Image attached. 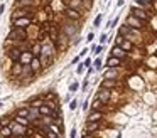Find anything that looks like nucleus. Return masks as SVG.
<instances>
[{
    "label": "nucleus",
    "instance_id": "obj_10",
    "mask_svg": "<svg viewBox=\"0 0 157 138\" xmlns=\"http://www.w3.org/2000/svg\"><path fill=\"white\" fill-rule=\"evenodd\" d=\"M39 113L41 115H44V116H51V113H52V108H51V104H41L39 106Z\"/></svg>",
    "mask_w": 157,
    "mask_h": 138
},
{
    "label": "nucleus",
    "instance_id": "obj_20",
    "mask_svg": "<svg viewBox=\"0 0 157 138\" xmlns=\"http://www.w3.org/2000/svg\"><path fill=\"white\" fill-rule=\"evenodd\" d=\"M103 106V101L102 100H98V98H95L93 100V103H91V109H100Z\"/></svg>",
    "mask_w": 157,
    "mask_h": 138
},
{
    "label": "nucleus",
    "instance_id": "obj_34",
    "mask_svg": "<svg viewBox=\"0 0 157 138\" xmlns=\"http://www.w3.org/2000/svg\"><path fill=\"white\" fill-rule=\"evenodd\" d=\"M105 40H106V34H102V37H100V44H105Z\"/></svg>",
    "mask_w": 157,
    "mask_h": 138
},
{
    "label": "nucleus",
    "instance_id": "obj_28",
    "mask_svg": "<svg viewBox=\"0 0 157 138\" xmlns=\"http://www.w3.org/2000/svg\"><path fill=\"white\" fill-rule=\"evenodd\" d=\"M78 88H80L78 83H73V84L69 86V91H71V93H74V91H78Z\"/></svg>",
    "mask_w": 157,
    "mask_h": 138
},
{
    "label": "nucleus",
    "instance_id": "obj_19",
    "mask_svg": "<svg viewBox=\"0 0 157 138\" xmlns=\"http://www.w3.org/2000/svg\"><path fill=\"white\" fill-rule=\"evenodd\" d=\"M66 17L71 19V20H78L80 19V12H76V10H66Z\"/></svg>",
    "mask_w": 157,
    "mask_h": 138
},
{
    "label": "nucleus",
    "instance_id": "obj_30",
    "mask_svg": "<svg viewBox=\"0 0 157 138\" xmlns=\"http://www.w3.org/2000/svg\"><path fill=\"white\" fill-rule=\"evenodd\" d=\"M137 3H139L142 9H144V7H149V2H147V0H137Z\"/></svg>",
    "mask_w": 157,
    "mask_h": 138
},
{
    "label": "nucleus",
    "instance_id": "obj_16",
    "mask_svg": "<svg viewBox=\"0 0 157 138\" xmlns=\"http://www.w3.org/2000/svg\"><path fill=\"white\" fill-rule=\"evenodd\" d=\"M29 15V9H22V10H15L12 14V20H15L17 17H27Z\"/></svg>",
    "mask_w": 157,
    "mask_h": 138
},
{
    "label": "nucleus",
    "instance_id": "obj_23",
    "mask_svg": "<svg viewBox=\"0 0 157 138\" xmlns=\"http://www.w3.org/2000/svg\"><path fill=\"white\" fill-rule=\"evenodd\" d=\"M10 128H12V131H14V133H15V131H19L17 135H22V133L25 131V128H24V126H15V125H10Z\"/></svg>",
    "mask_w": 157,
    "mask_h": 138
},
{
    "label": "nucleus",
    "instance_id": "obj_8",
    "mask_svg": "<svg viewBox=\"0 0 157 138\" xmlns=\"http://www.w3.org/2000/svg\"><path fill=\"white\" fill-rule=\"evenodd\" d=\"M103 118V113L100 109H93L90 115H88V121H100Z\"/></svg>",
    "mask_w": 157,
    "mask_h": 138
},
{
    "label": "nucleus",
    "instance_id": "obj_32",
    "mask_svg": "<svg viewBox=\"0 0 157 138\" xmlns=\"http://www.w3.org/2000/svg\"><path fill=\"white\" fill-rule=\"evenodd\" d=\"M76 71H78V74H81V72H83V71H85V64H80V66H78V69H76Z\"/></svg>",
    "mask_w": 157,
    "mask_h": 138
},
{
    "label": "nucleus",
    "instance_id": "obj_38",
    "mask_svg": "<svg viewBox=\"0 0 157 138\" xmlns=\"http://www.w3.org/2000/svg\"><path fill=\"white\" fill-rule=\"evenodd\" d=\"M117 5H118V7H122V5H123V0H118V2H117Z\"/></svg>",
    "mask_w": 157,
    "mask_h": 138
},
{
    "label": "nucleus",
    "instance_id": "obj_41",
    "mask_svg": "<svg viewBox=\"0 0 157 138\" xmlns=\"http://www.w3.org/2000/svg\"><path fill=\"white\" fill-rule=\"evenodd\" d=\"M117 138H122V137H120V135H118V137H117Z\"/></svg>",
    "mask_w": 157,
    "mask_h": 138
},
{
    "label": "nucleus",
    "instance_id": "obj_21",
    "mask_svg": "<svg viewBox=\"0 0 157 138\" xmlns=\"http://www.w3.org/2000/svg\"><path fill=\"white\" fill-rule=\"evenodd\" d=\"M20 72H22V66L15 61V64H14V68H12V74H14V76H17V74H20Z\"/></svg>",
    "mask_w": 157,
    "mask_h": 138
},
{
    "label": "nucleus",
    "instance_id": "obj_35",
    "mask_svg": "<svg viewBox=\"0 0 157 138\" xmlns=\"http://www.w3.org/2000/svg\"><path fill=\"white\" fill-rule=\"evenodd\" d=\"M69 137H71V138H76V128H73V130H71Z\"/></svg>",
    "mask_w": 157,
    "mask_h": 138
},
{
    "label": "nucleus",
    "instance_id": "obj_3",
    "mask_svg": "<svg viewBox=\"0 0 157 138\" xmlns=\"http://www.w3.org/2000/svg\"><path fill=\"white\" fill-rule=\"evenodd\" d=\"M112 56H115V57H118V59H122V61H125L127 59V51H123L120 46H113L112 47Z\"/></svg>",
    "mask_w": 157,
    "mask_h": 138
},
{
    "label": "nucleus",
    "instance_id": "obj_6",
    "mask_svg": "<svg viewBox=\"0 0 157 138\" xmlns=\"http://www.w3.org/2000/svg\"><path fill=\"white\" fill-rule=\"evenodd\" d=\"M96 98H98V100H102L103 103H106V101L110 100V89H106V88H100V91H98Z\"/></svg>",
    "mask_w": 157,
    "mask_h": 138
},
{
    "label": "nucleus",
    "instance_id": "obj_9",
    "mask_svg": "<svg viewBox=\"0 0 157 138\" xmlns=\"http://www.w3.org/2000/svg\"><path fill=\"white\" fill-rule=\"evenodd\" d=\"M117 76H118L117 68H108V71L103 74V79H117Z\"/></svg>",
    "mask_w": 157,
    "mask_h": 138
},
{
    "label": "nucleus",
    "instance_id": "obj_25",
    "mask_svg": "<svg viewBox=\"0 0 157 138\" xmlns=\"http://www.w3.org/2000/svg\"><path fill=\"white\" fill-rule=\"evenodd\" d=\"M93 66H95V68H93V69H96V71H100V69H102V59H100V57H98V59H95V62H93Z\"/></svg>",
    "mask_w": 157,
    "mask_h": 138
},
{
    "label": "nucleus",
    "instance_id": "obj_15",
    "mask_svg": "<svg viewBox=\"0 0 157 138\" xmlns=\"http://www.w3.org/2000/svg\"><path fill=\"white\" fill-rule=\"evenodd\" d=\"M98 128H100L98 121H88V123H86V131H88V133H93V131H96Z\"/></svg>",
    "mask_w": 157,
    "mask_h": 138
},
{
    "label": "nucleus",
    "instance_id": "obj_12",
    "mask_svg": "<svg viewBox=\"0 0 157 138\" xmlns=\"http://www.w3.org/2000/svg\"><path fill=\"white\" fill-rule=\"evenodd\" d=\"M31 69H32V72H39L41 71V61H39V57L35 56V57H32V61H31Z\"/></svg>",
    "mask_w": 157,
    "mask_h": 138
},
{
    "label": "nucleus",
    "instance_id": "obj_7",
    "mask_svg": "<svg viewBox=\"0 0 157 138\" xmlns=\"http://www.w3.org/2000/svg\"><path fill=\"white\" fill-rule=\"evenodd\" d=\"M134 31H135V29H132V27H130V25H127V24H123V25L118 27V34L123 35V37H125V35H127V37H130V34H134Z\"/></svg>",
    "mask_w": 157,
    "mask_h": 138
},
{
    "label": "nucleus",
    "instance_id": "obj_29",
    "mask_svg": "<svg viewBox=\"0 0 157 138\" xmlns=\"http://www.w3.org/2000/svg\"><path fill=\"white\" fill-rule=\"evenodd\" d=\"M76 106H78V101H76V100H73V101L69 103V109H71V111H74V109H76Z\"/></svg>",
    "mask_w": 157,
    "mask_h": 138
},
{
    "label": "nucleus",
    "instance_id": "obj_36",
    "mask_svg": "<svg viewBox=\"0 0 157 138\" xmlns=\"http://www.w3.org/2000/svg\"><path fill=\"white\" fill-rule=\"evenodd\" d=\"M47 100H56V94H47Z\"/></svg>",
    "mask_w": 157,
    "mask_h": 138
},
{
    "label": "nucleus",
    "instance_id": "obj_27",
    "mask_svg": "<svg viewBox=\"0 0 157 138\" xmlns=\"http://www.w3.org/2000/svg\"><path fill=\"white\" fill-rule=\"evenodd\" d=\"M15 121H17V123H20V125H24V126L27 125V120H25V118H22V116H17V118H15Z\"/></svg>",
    "mask_w": 157,
    "mask_h": 138
},
{
    "label": "nucleus",
    "instance_id": "obj_33",
    "mask_svg": "<svg viewBox=\"0 0 157 138\" xmlns=\"http://www.w3.org/2000/svg\"><path fill=\"white\" fill-rule=\"evenodd\" d=\"M85 66H86V68H91V66H93V62H91V59H86V61H85Z\"/></svg>",
    "mask_w": 157,
    "mask_h": 138
},
{
    "label": "nucleus",
    "instance_id": "obj_17",
    "mask_svg": "<svg viewBox=\"0 0 157 138\" xmlns=\"http://www.w3.org/2000/svg\"><path fill=\"white\" fill-rule=\"evenodd\" d=\"M117 86V81L115 79H105L103 83H102V86L100 88H106V89H112V88Z\"/></svg>",
    "mask_w": 157,
    "mask_h": 138
},
{
    "label": "nucleus",
    "instance_id": "obj_11",
    "mask_svg": "<svg viewBox=\"0 0 157 138\" xmlns=\"http://www.w3.org/2000/svg\"><path fill=\"white\" fill-rule=\"evenodd\" d=\"M14 22V27H27L29 24H31V19H15V20H12Z\"/></svg>",
    "mask_w": 157,
    "mask_h": 138
},
{
    "label": "nucleus",
    "instance_id": "obj_4",
    "mask_svg": "<svg viewBox=\"0 0 157 138\" xmlns=\"http://www.w3.org/2000/svg\"><path fill=\"white\" fill-rule=\"evenodd\" d=\"M130 12H132V15H135V17L140 19V20H147V19H149L147 12H145L144 9H137V7H134V9H132Z\"/></svg>",
    "mask_w": 157,
    "mask_h": 138
},
{
    "label": "nucleus",
    "instance_id": "obj_13",
    "mask_svg": "<svg viewBox=\"0 0 157 138\" xmlns=\"http://www.w3.org/2000/svg\"><path fill=\"white\" fill-rule=\"evenodd\" d=\"M12 135H14V131H12L10 126H2L0 128V137L2 138H10Z\"/></svg>",
    "mask_w": 157,
    "mask_h": 138
},
{
    "label": "nucleus",
    "instance_id": "obj_22",
    "mask_svg": "<svg viewBox=\"0 0 157 138\" xmlns=\"http://www.w3.org/2000/svg\"><path fill=\"white\" fill-rule=\"evenodd\" d=\"M17 116H22V118H27L29 116V108H20L17 111Z\"/></svg>",
    "mask_w": 157,
    "mask_h": 138
},
{
    "label": "nucleus",
    "instance_id": "obj_18",
    "mask_svg": "<svg viewBox=\"0 0 157 138\" xmlns=\"http://www.w3.org/2000/svg\"><path fill=\"white\" fill-rule=\"evenodd\" d=\"M9 56H10V59H12V61H20V56H22V52H20V49H12Z\"/></svg>",
    "mask_w": 157,
    "mask_h": 138
},
{
    "label": "nucleus",
    "instance_id": "obj_14",
    "mask_svg": "<svg viewBox=\"0 0 157 138\" xmlns=\"http://www.w3.org/2000/svg\"><path fill=\"white\" fill-rule=\"evenodd\" d=\"M120 47H122L123 51H132V49H134V42H132V40H130V39H123L122 40V44H120Z\"/></svg>",
    "mask_w": 157,
    "mask_h": 138
},
{
    "label": "nucleus",
    "instance_id": "obj_37",
    "mask_svg": "<svg viewBox=\"0 0 157 138\" xmlns=\"http://www.w3.org/2000/svg\"><path fill=\"white\" fill-rule=\"evenodd\" d=\"M83 109H85V111L88 109V101H85V103H83Z\"/></svg>",
    "mask_w": 157,
    "mask_h": 138
},
{
    "label": "nucleus",
    "instance_id": "obj_26",
    "mask_svg": "<svg viewBox=\"0 0 157 138\" xmlns=\"http://www.w3.org/2000/svg\"><path fill=\"white\" fill-rule=\"evenodd\" d=\"M32 54H34V56H39V54H41V46H39V44L32 47Z\"/></svg>",
    "mask_w": 157,
    "mask_h": 138
},
{
    "label": "nucleus",
    "instance_id": "obj_40",
    "mask_svg": "<svg viewBox=\"0 0 157 138\" xmlns=\"http://www.w3.org/2000/svg\"><path fill=\"white\" fill-rule=\"evenodd\" d=\"M147 2H149V3H150V2H154V0H147Z\"/></svg>",
    "mask_w": 157,
    "mask_h": 138
},
{
    "label": "nucleus",
    "instance_id": "obj_5",
    "mask_svg": "<svg viewBox=\"0 0 157 138\" xmlns=\"http://www.w3.org/2000/svg\"><path fill=\"white\" fill-rule=\"evenodd\" d=\"M122 59H118V57H115V56H110L108 59H106V68H118V66H122Z\"/></svg>",
    "mask_w": 157,
    "mask_h": 138
},
{
    "label": "nucleus",
    "instance_id": "obj_1",
    "mask_svg": "<svg viewBox=\"0 0 157 138\" xmlns=\"http://www.w3.org/2000/svg\"><path fill=\"white\" fill-rule=\"evenodd\" d=\"M9 39H10V40H24V39H27V35L22 31V27H15V29L9 34Z\"/></svg>",
    "mask_w": 157,
    "mask_h": 138
},
{
    "label": "nucleus",
    "instance_id": "obj_39",
    "mask_svg": "<svg viewBox=\"0 0 157 138\" xmlns=\"http://www.w3.org/2000/svg\"><path fill=\"white\" fill-rule=\"evenodd\" d=\"M83 138H93V137H91V135H85Z\"/></svg>",
    "mask_w": 157,
    "mask_h": 138
},
{
    "label": "nucleus",
    "instance_id": "obj_2",
    "mask_svg": "<svg viewBox=\"0 0 157 138\" xmlns=\"http://www.w3.org/2000/svg\"><path fill=\"white\" fill-rule=\"evenodd\" d=\"M125 24H127V25H130L132 29H137V31L142 27V20H140V19H137L135 15H132V14L127 17V22H125Z\"/></svg>",
    "mask_w": 157,
    "mask_h": 138
},
{
    "label": "nucleus",
    "instance_id": "obj_24",
    "mask_svg": "<svg viewBox=\"0 0 157 138\" xmlns=\"http://www.w3.org/2000/svg\"><path fill=\"white\" fill-rule=\"evenodd\" d=\"M102 20H103V14H98L96 17H95V27H100V24H102Z\"/></svg>",
    "mask_w": 157,
    "mask_h": 138
},
{
    "label": "nucleus",
    "instance_id": "obj_31",
    "mask_svg": "<svg viewBox=\"0 0 157 138\" xmlns=\"http://www.w3.org/2000/svg\"><path fill=\"white\" fill-rule=\"evenodd\" d=\"M93 39H95V34H93V32H90V34H88V37H86V42H91Z\"/></svg>",
    "mask_w": 157,
    "mask_h": 138
}]
</instances>
